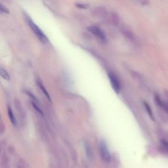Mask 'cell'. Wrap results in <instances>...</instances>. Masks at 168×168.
Masks as SVG:
<instances>
[{
  "mask_svg": "<svg viewBox=\"0 0 168 168\" xmlns=\"http://www.w3.org/2000/svg\"><path fill=\"white\" fill-rule=\"evenodd\" d=\"M5 131V125L3 121H0V135H3Z\"/></svg>",
  "mask_w": 168,
  "mask_h": 168,
  "instance_id": "cell-19",
  "label": "cell"
},
{
  "mask_svg": "<svg viewBox=\"0 0 168 168\" xmlns=\"http://www.w3.org/2000/svg\"><path fill=\"white\" fill-rule=\"evenodd\" d=\"M99 152L102 160L106 163L110 162L111 160L110 153L109 152L108 148L106 143L104 141H102L99 144Z\"/></svg>",
  "mask_w": 168,
  "mask_h": 168,
  "instance_id": "cell-2",
  "label": "cell"
},
{
  "mask_svg": "<svg viewBox=\"0 0 168 168\" xmlns=\"http://www.w3.org/2000/svg\"><path fill=\"white\" fill-rule=\"evenodd\" d=\"M25 19L26 23L28 24L29 27H30L31 30L33 31L34 34L36 37L38 38V40H40L41 43H47L49 41L48 38L45 34L43 33V32L41 30L40 28L39 27L36 23H34V21L32 20L28 16L26 15Z\"/></svg>",
  "mask_w": 168,
  "mask_h": 168,
  "instance_id": "cell-1",
  "label": "cell"
},
{
  "mask_svg": "<svg viewBox=\"0 0 168 168\" xmlns=\"http://www.w3.org/2000/svg\"><path fill=\"white\" fill-rule=\"evenodd\" d=\"M0 76L5 80H7V81L10 80V75H9V73L7 72L6 70H5L1 67H0Z\"/></svg>",
  "mask_w": 168,
  "mask_h": 168,
  "instance_id": "cell-12",
  "label": "cell"
},
{
  "mask_svg": "<svg viewBox=\"0 0 168 168\" xmlns=\"http://www.w3.org/2000/svg\"><path fill=\"white\" fill-rule=\"evenodd\" d=\"M26 93L27 94L29 97H30V99H32V101L36 102V103H39L37 97H36L32 93V92L29 91H26Z\"/></svg>",
  "mask_w": 168,
  "mask_h": 168,
  "instance_id": "cell-16",
  "label": "cell"
},
{
  "mask_svg": "<svg viewBox=\"0 0 168 168\" xmlns=\"http://www.w3.org/2000/svg\"><path fill=\"white\" fill-rule=\"evenodd\" d=\"M145 107H146V109H147V110H148V114H149V115H150V116L151 117V118H153L152 112V110H151V109L150 108V107H149V106H148L147 103H145Z\"/></svg>",
  "mask_w": 168,
  "mask_h": 168,
  "instance_id": "cell-20",
  "label": "cell"
},
{
  "mask_svg": "<svg viewBox=\"0 0 168 168\" xmlns=\"http://www.w3.org/2000/svg\"><path fill=\"white\" fill-rule=\"evenodd\" d=\"M108 75L112 87V89L114 90V91L117 93H120L121 89V84L120 80H119L118 77H117L116 74H114L112 72H109Z\"/></svg>",
  "mask_w": 168,
  "mask_h": 168,
  "instance_id": "cell-3",
  "label": "cell"
},
{
  "mask_svg": "<svg viewBox=\"0 0 168 168\" xmlns=\"http://www.w3.org/2000/svg\"><path fill=\"white\" fill-rule=\"evenodd\" d=\"M111 19H112V24L114 26H118L119 24H120V18H119L118 14L117 13H114V12H112Z\"/></svg>",
  "mask_w": 168,
  "mask_h": 168,
  "instance_id": "cell-11",
  "label": "cell"
},
{
  "mask_svg": "<svg viewBox=\"0 0 168 168\" xmlns=\"http://www.w3.org/2000/svg\"><path fill=\"white\" fill-rule=\"evenodd\" d=\"M88 30L91 34L98 38L100 40L105 41H106V35L104 32L101 30V28L97 26H90L88 28Z\"/></svg>",
  "mask_w": 168,
  "mask_h": 168,
  "instance_id": "cell-4",
  "label": "cell"
},
{
  "mask_svg": "<svg viewBox=\"0 0 168 168\" xmlns=\"http://www.w3.org/2000/svg\"><path fill=\"white\" fill-rule=\"evenodd\" d=\"M37 84H38V86L39 87V88L41 89V91H42V93L44 94V95L46 97V98H47L50 102H51V97L49 95V94L48 91H47V89H45V86H43V83L41 82L40 80H38Z\"/></svg>",
  "mask_w": 168,
  "mask_h": 168,
  "instance_id": "cell-10",
  "label": "cell"
},
{
  "mask_svg": "<svg viewBox=\"0 0 168 168\" xmlns=\"http://www.w3.org/2000/svg\"><path fill=\"white\" fill-rule=\"evenodd\" d=\"M7 113H8V116L11 122L14 126H16V124H17V121H16L15 116L14 115L13 111L10 106H7Z\"/></svg>",
  "mask_w": 168,
  "mask_h": 168,
  "instance_id": "cell-9",
  "label": "cell"
},
{
  "mask_svg": "<svg viewBox=\"0 0 168 168\" xmlns=\"http://www.w3.org/2000/svg\"><path fill=\"white\" fill-rule=\"evenodd\" d=\"M92 14L96 17H104L107 15V10L103 7H97L92 10Z\"/></svg>",
  "mask_w": 168,
  "mask_h": 168,
  "instance_id": "cell-7",
  "label": "cell"
},
{
  "mask_svg": "<svg viewBox=\"0 0 168 168\" xmlns=\"http://www.w3.org/2000/svg\"><path fill=\"white\" fill-rule=\"evenodd\" d=\"M32 104L33 108H34V110L40 114V116H44V114H43V110H41V108H40V106H39V103H36V102L32 101Z\"/></svg>",
  "mask_w": 168,
  "mask_h": 168,
  "instance_id": "cell-13",
  "label": "cell"
},
{
  "mask_svg": "<svg viewBox=\"0 0 168 168\" xmlns=\"http://www.w3.org/2000/svg\"><path fill=\"white\" fill-rule=\"evenodd\" d=\"M155 99H156V102L158 105L160 107H161L163 110H164L165 112L168 114V103L164 101L163 100H162L159 97H158V96L156 97Z\"/></svg>",
  "mask_w": 168,
  "mask_h": 168,
  "instance_id": "cell-8",
  "label": "cell"
},
{
  "mask_svg": "<svg viewBox=\"0 0 168 168\" xmlns=\"http://www.w3.org/2000/svg\"><path fill=\"white\" fill-rule=\"evenodd\" d=\"M121 32L128 40H130L131 43H135V44H137L138 43L137 36L135 35V34H134L131 30H129V29L127 28H122L121 30Z\"/></svg>",
  "mask_w": 168,
  "mask_h": 168,
  "instance_id": "cell-5",
  "label": "cell"
},
{
  "mask_svg": "<svg viewBox=\"0 0 168 168\" xmlns=\"http://www.w3.org/2000/svg\"><path fill=\"white\" fill-rule=\"evenodd\" d=\"M1 167L2 168H7L9 167V160L6 154H3L1 160Z\"/></svg>",
  "mask_w": 168,
  "mask_h": 168,
  "instance_id": "cell-15",
  "label": "cell"
},
{
  "mask_svg": "<svg viewBox=\"0 0 168 168\" xmlns=\"http://www.w3.org/2000/svg\"><path fill=\"white\" fill-rule=\"evenodd\" d=\"M14 107H15V109L16 110V112L19 114V116H20L21 119L22 120H25L26 119V113L25 111H24L23 105L21 103V101L17 98H15L14 99Z\"/></svg>",
  "mask_w": 168,
  "mask_h": 168,
  "instance_id": "cell-6",
  "label": "cell"
},
{
  "mask_svg": "<svg viewBox=\"0 0 168 168\" xmlns=\"http://www.w3.org/2000/svg\"><path fill=\"white\" fill-rule=\"evenodd\" d=\"M75 6L77 7H78L80 9H88L89 7V4H87V3H76L75 4Z\"/></svg>",
  "mask_w": 168,
  "mask_h": 168,
  "instance_id": "cell-17",
  "label": "cell"
},
{
  "mask_svg": "<svg viewBox=\"0 0 168 168\" xmlns=\"http://www.w3.org/2000/svg\"><path fill=\"white\" fill-rule=\"evenodd\" d=\"M160 145H161L162 149L165 153L168 154V142L166 140L162 139L160 141Z\"/></svg>",
  "mask_w": 168,
  "mask_h": 168,
  "instance_id": "cell-14",
  "label": "cell"
},
{
  "mask_svg": "<svg viewBox=\"0 0 168 168\" xmlns=\"http://www.w3.org/2000/svg\"><path fill=\"white\" fill-rule=\"evenodd\" d=\"M9 10L5 6L0 3V13H8Z\"/></svg>",
  "mask_w": 168,
  "mask_h": 168,
  "instance_id": "cell-18",
  "label": "cell"
}]
</instances>
